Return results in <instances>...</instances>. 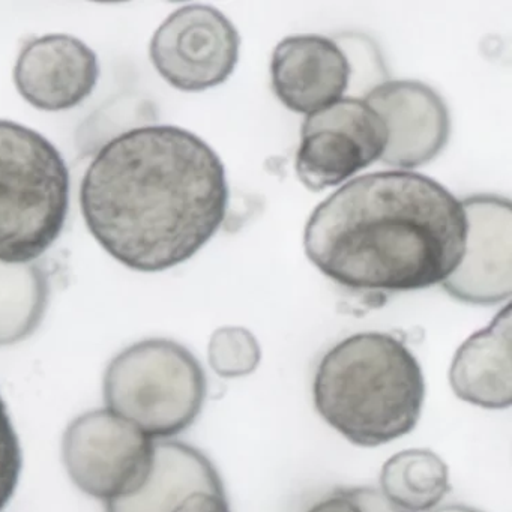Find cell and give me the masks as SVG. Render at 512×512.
Instances as JSON below:
<instances>
[{
    "mask_svg": "<svg viewBox=\"0 0 512 512\" xmlns=\"http://www.w3.org/2000/svg\"><path fill=\"white\" fill-rule=\"evenodd\" d=\"M229 199L217 152L166 124L130 128L104 143L79 191L95 241L125 268L145 274L196 256L223 226Z\"/></svg>",
    "mask_w": 512,
    "mask_h": 512,
    "instance_id": "obj_1",
    "label": "cell"
},
{
    "mask_svg": "<svg viewBox=\"0 0 512 512\" xmlns=\"http://www.w3.org/2000/svg\"><path fill=\"white\" fill-rule=\"evenodd\" d=\"M461 200L422 173L350 179L316 206L304 232L310 262L358 292L403 293L442 284L466 250Z\"/></svg>",
    "mask_w": 512,
    "mask_h": 512,
    "instance_id": "obj_2",
    "label": "cell"
},
{
    "mask_svg": "<svg viewBox=\"0 0 512 512\" xmlns=\"http://www.w3.org/2000/svg\"><path fill=\"white\" fill-rule=\"evenodd\" d=\"M313 398L319 415L341 436L374 448L416 427L424 406V374L394 335L359 332L323 355Z\"/></svg>",
    "mask_w": 512,
    "mask_h": 512,
    "instance_id": "obj_3",
    "label": "cell"
},
{
    "mask_svg": "<svg viewBox=\"0 0 512 512\" xmlns=\"http://www.w3.org/2000/svg\"><path fill=\"white\" fill-rule=\"evenodd\" d=\"M71 179L47 137L0 119V263H37L64 232Z\"/></svg>",
    "mask_w": 512,
    "mask_h": 512,
    "instance_id": "obj_4",
    "label": "cell"
},
{
    "mask_svg": "<svg viewBox=\"0 0 512 512\" xmlns=\"http://www.w3.org/2000/svg\"><path fill=\"white\" fill-rule=\"evenodd\" d=\"M103 394L107 409L161 442L196 422L208 380L187 347L169 338H146L113 356L104 373Z\"/></svg>",
    "mask_w": 512,
    "mask_h": 512,
    "instance_id": "obj_5",
    "label": "cell"
},
{
    "mask_svg": "<svg viewBox=\"0 0 512 512\" xmlns=\"http://www.w3.org/2000/svg\"><path fill=\"white\" fill-rule=\"evenodd\" d=\"M155 446L136 424L103 407L70 422L62 461L83 494L109 505L142 490L154 467Z\"/></svg>",
    "mask_w": 512,
    "mask_h": 512,
    "instance_id": "obj_6",
    "label": "cell"
},
{
    "mask_svg": "<svg viewBox=\"0 0 512 512\" xmlns=\"http://www.w3.org/2000/svg\"><path fill=\"white\" fill-rule=\"evenodd\" d=\"M388 143L385 122L364 98L344 97L305 116L295 170L313 193L338 187L380 161Z\"/></svg>",
    "mask_w": 512,
    "mask_h": 512,
    "instance_id": "obj_7",
    "label": "cell"
},
{
    "mask_svg": "<svg viewBox=\"0 0 512 512\" xmlns=\"http://www.w3.org/2000/svg\"><path fill=\"white\" fill-rule=\"evenodd\" d=\"M241 37L232 22L211 5H184L155 31L149 58L172 88L203 92L224 85L235 73Z\"/></svg>",
    "mask_w": 512,
    "mask_h": 512,
    "instance_id": "obj_8",
    "label": "cell"
},
{
    "mask_svg": "<svg viewBox=\"0 0 512 512\" xmlns=\"http://www.w3.org/2000/svg\"><path fill=\"white\" fill-rule=\"evenodd\" d=\"M467 220L466 250L442 283L451 298L490 307L512 293L511 200L497 194H473L461 200Z\"/></svg>",
    "mask_w": 512,
    "mask_h": 512,
    "instance_id": "obj_9",
    "label": "cell"
},
{
    "mask_svg": "<svg viewBox=\"0 0 512 512\" xmlns=\"http://www.w3.org/2000/svg\"><path fill=\"white\" fill-rule=\"evenodd\" d=\"M388 131L385 166L410 170L440 157L451 137V115L445 100L418 80H383L364 94Z\"/></svg>",
    "mask_w": 512,
    "mask_h": 512,
    "instance_id": "obj_10",
    "label": "cell"
},
{
    "mask_svg": "<svg viewBox=\"0 0 512 512\" xmlns=\"http://www.w3.org/2000/svg\"><path fill=\"white\" fill-rule=\"evenodd\" d=\"M13 79L29 106L47 113L68 112L85 103L97 88L100 61L80 38L41 35L23 44Z\"/></svg>",
    "mask_w": 512,
    "mask_h": 512,
    "instance_id": "obj_11",
    "label": "cell"
},
{
    "mask_svg": "<svg viewBox=\"0 0 512 512\" xmlns=\"http://www.w3.org/2000/svg\"><path fill=\"white\" fill-rule=\"evenodd\" d=\"M352 79L353 64L346 50L325 35H290L272 53L275 97L298 115H313L343 100Z\"/></svg>",
    "mask_w": 512,
    "mask_h": 512,
    "instance_id": "obj_12",
    "label": "cell"
},
{
    "mask_svg": "<svg viewBox=\"0 0 512 512\" xmlns=\"http://www.w3.org/2000/svg\"><path fill=\"white\" fill-rule=\"evenodd\" d=\"M106 512H230L223 479L200 449L161 440L148 481L134 496L106 505Z\"/></svg>",
    "mask_w": 512,
    "mask_h": 512,
    "instance_id": "obj_13",
    "label": "cell"
},
{
    "mask_svg": "<svg viewBox=\"0 0 512 512\" xmlns=\"http://www.w3.org/2000/svg\"><path fill=\"white\" fill-rule=\"evenodd\" d=\"M449 383L458 398L484 407L506 409L512 403L511 304L487 328L467 338L455 353Z\"/></svg>",
    "mask_w": 512,
    "mask_h": 512,
    "instance_id": "obj_14",
    "label": "cell"
},
{
    "mask_svg": "<svg viewBox=\"0 0 512 512\" xmlns=\"http://www.w3.org/2000/svg\"><path fill=\"white\" fill-rule=\"evenodd\" d=\"M449 490L445 461L428 449L398 452L380 472V491L403 512L433 511Z\"/></svg>",
    "mask_w": 512,
    "mask_h": 512,
    "instance_id": "obj_15",
    "label": "cell"
},
{
    "mask_svg": "<svg viewBox=\"0 0 512 512\" xmlns=\"http://www.w3.org/2000/svg\"><path fill=\"white\" fill-rule=\"evenodd\" d=\"M49 275L38 263H0V347L28 340L46 317Z\"/></svg>",
    "mask_w": 512,
    "mask_h": 512,
    "instance_id": "obj_16",
    "label": "cell"
},
{
    "mask_svg": "<svg viewBox=\"0 0 512 512\" xmlns=\"http://www.w3.org/2000/svg\"><path fill=\"white\" fill-rule=\"evenodd\" d=\"M212 370L224 379L253 373L259 367L262 350L259 341L241 326H224L212 334L208 347Z\"/></svg>",
    "mask_w": 512,
    "mask_h": 512,
    "instance_id": "obj_17",
    "label": "cell"
},
{
    "mask_svg": "<svg viewBox=\"0 0 512 512\" xmlns=\"http://www.w3.org/2000/svg\"><path fill=\"white\" fill-rule=\"evenodd\" d=\"M22 469V445L7 404L0 397V511L13 499Z\"/></svg>",
    "mask_w": 512,
    "mask_h": 512,
    "instance_id": "obj_18",
    "label": "cell"
},
{
    "mask_svg": "<svg viewBox=\"0 0 512 512\" xmlns=\"http://www.w3.org/2000/svg\"><path fill=\"white\" fill-rule=\"evenodd\" d=\"M307 512H403L382 491L373 487L335 488L308 508Z\"/></svg>",
    "mask_w": 512,
    "mask_h": 512,
    "instance_id": "obj_19",
    "label": "cell"
},
{
    "mask_svg": "<svg viewBox=\"0 0 512 512\" xmlns=\"http://www.w3.org/2000/svg\"><path fill=\"white\" fill-rule=\"evenodd\" d=\"M430 512H481L478 509L469 508V506L464 505H448L443 506V508L433 509Z\"/></svg>",
    "mask_w": 512,
    "mask_h": 512,
    "instance_id": "obj_20",
    "label": "cell"
}]
</instances>
